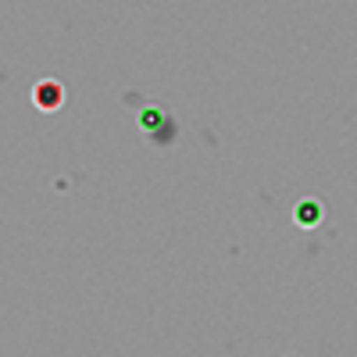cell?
Here are the masks:
<instances>
[{"instance_id":"cell-3","label":"cell","mask_w":357,"mask_h":357,"mask_svg":"<svg viewBox=\"0 0 357 357\" xmlns=\"http://www.w3.org/2000/svg\"><path fill=\"white\" fill-rule=\"evenodd\" d=\"M61 100H65V89H61V82H40L36 89H33V104L40 107V111H57L61 107Z\"/></svg>"},{"instance_id":"cell-4","label":"cell","mask_w":357,"mask_h":357,"mask_svg":"<svg viewBox=\"0 0 357 357\" xmlns=\"http://www.w3.org/2000/svg\"><path fill=\"white\" fill-rule=\"evenodd\" d=\"M175 136H178V126H175V122H168V126H165V129H161L158 136H151V143H158V146H165V143H172Z\"/></svg>"},{"instance_id":"cell-2","label":"cell","mask_w":357,"mask_h":357,"mask_svg":"<svg viewBox=\"0 0 357 357\" xmlns=\"http://www.w3.org/2000/svg\"><path fill=\"white\" fill-rule=\"evenodd\" d=\"M168 122H172V114H168L161 104H146V107L136 111V126H139L146 136H158V126L165 129Z\"/></svg>"},{"instance_id":"cell-1","label":"cell","mask_w":357,"mask_h":357,"mask_svg":"<svg viewBox=\"0 0 357 357\" xmlns=\"http://www.w3.org/2000/svg\"><path fill=\"white\" fill-rule=\"evenodd\" d=\"M293 222L301 225V229H318L325 222V204L318 197H304V200H296L293 207Z\"/></svg>"}]
</instances>
